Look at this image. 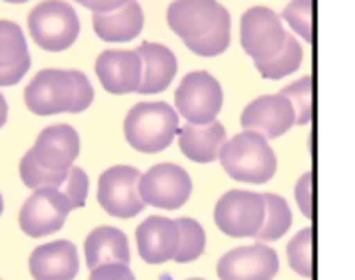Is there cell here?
I'll list each match as a JSON object with an SVG mask.
<instances>
[{"mask_svg":"<svg viewBox=\"0 0 355 280\" xmlns=\"http://www.w3.org/2000/svg\"><path fill=\"white\" fill-rule=\"evenodd\" d=\"M19 175H21V181L25 187L29 189H44V187H54V189H60L64 183H67V177H69V170H48L44 168L31 154V150L21 158V164H19Z\"/></svg>","mask_w":355,"mask_h":280,"instance_id":"26","label":"cell"},{"mask_svg":"<svg viewBox=\"0 0 355 280\" xmlns=\"http://www.w3.org/2000/svg\"><path fill=\"white\" fill-rule=\"evenodd\" d=\"M141 173L133 166H110L98 179V204L114 218H133L146 204L139 195Z\"/></svg>","mask_w":355,"mask_h":280,"instance_id":"9","label":"cell"},{"mask_svg":"<svg viewBox=\"0 0 355 280\" xmlns=\"http://www.w3.org/2000/svg\"><path fill=\"white\" fill-rule=\"evenodd\" d=\"M241 48L254 62L275 58L287 42L283 19L268 6H252L241 17Z\"/></svg>","mask_w":355,"mask_h":280,"instance_id":"7","label":"cell"},{"mask_svg":"<svg viewBox=\"0 0 355 280\" xmlns=\"http://www.w3.org/2000/svg\"><path fill=\"white\" fill-rule=\"evenodd\" d=\"M60 191L69 198L73 210L83 208L85 206V200H87V191H89V179H87L85 170L79 168V166H71L69 168L67 183L60 187Z\"/></svg>","mask_w":355,"mask_h":280,"instance_id":"30","label":"cell"},{"mask_svg":"<svg viewBox=\"0 0 355 280\" xmlns=\"http://www.w3.org/2000/svg\"><path fill=\"white\" fill-rule=\"evenodd\" d=\"M6 116H8V106H6L4 96L0 94V129H2V127H4V123H6Z\"/></svg>","mask_w":355,"mask_h":280,"instance_id":"35","label":"cell"},{"mask_svg":"<svg viewBox=\"0 0 355 280\" xmlns=\"http://www.w3.org/2000/svg\"><path fill=\"white\" fill-rule=\"evenodd\" d=\"M137 252L146 264H164L175 260L179 252V225L177 220L164 216H150L146 218L135 231Z\"/></svg>","mask_w":355,"mask_h":280,"instance_id":"15","label":"cell"},{"mask_svg":"<svg viewBox=\"0 0 355 280\" xmlns=\"http://www.w3.org/2000/svg\"><path fill=\"white\" fill-rule=\"evenodd\" d=\"M281 17L308 44L314 42V0H291Z\"/></svg>","mask_w":355,"mask_h":280,"instance_id":"29","label":"cell"},{"mask_svg":"<svg viewBox=\"0 0 355 280\" xmlns=\"http://www.w3.org/2000/svg\"><path fill=\"white\" fill-rule=\"evenodd\" d=\"M92 25L96 35L104 42H114V44L131 42L144 29V10L137 0H129L125 6L112 12H104V15L94 12Z\"/></svg>","mask_w":355,"mask_h":280,"instance_id":"21","label":"cell"},{"mask_svg":"<svg viewBox=\"0 0 355 280\" xmlns=\"http://www.w3.org/2000/svg\"><path fill=\"white\" fill-rule=\"evenodd\" d=\"M141 62H144V77H141V87L137 94H160L164 91L175 75H177V56L173 54L171 48L156 44V42H144L137 48Z\"/></svg>","mask_w":355,"mask_h":280,"instance_id":"20","label":"cell"},{"mask_svg":"<svg viewBox=\"0 0 355 280\" xmlns=\"http://www.w3.org/2000/svg\"><path fill=\"white\" fill-rule=\"evenodd\" d=\"M77 4H81L83 8H89L92 12L104 15V12H112L121 6H125L129 0H75Z\"/></svg>","mask_w":355,"mask_h":280,"instance_id":"34","label":"cell"},{"mask_svg":"<svg viewBox=\"0 0 355 280\" xmlns=\"http://www.w3.org/2000/svg\"><path fill=\"white\" fill-rule=\"evenodd\" d=\"M295 202L308 220L316 218V195H314V173L308 170L295 183Z\"/></svg>","mask_w":355,"mask_h":280,"instance_id":"31","label":"cell"},{"mask_svg":"<svg viewBox=\"0 0 355 280\" xmlns=\"http://www.w3.org/2000/svg\"><path fill=\"white\" fill-rule=\"evenodd\" d=\"M266 218L264 193L233 189L227 191L214 208L216 227L233 239H254Z\"/></svg>","mask_w":355,"mask_h":280,"instance_id":"6","label":"cell"},{"mask_svg":"<svg viewBox=\"0 0 355 280\" xmlns=\"http://www.w3.org/2000/svg\"><path fill=\"white\" fill-rule=\"evenodd\" d=\"M31 67L29 50L21 27L0 21V87L19 83Z\"/></svg>","mask_w":355,"mask_h":280,"instance_id":"19","label":"cell"},{"mask_svg":"<svg viewBox=\"0 0 355 280\" xmlns=\"http://www.w3.org/2000/svg\"><path fill=\"white\" fill-rule=\"evenodd\" d=\"M4 2H10V4H23V2H27V0H4Z\"/></svg>","mask_w":355,"mask_h":280,"instance_id":"36","label":"cell"},{"mask_svg":"<svg viewBox=\"0 0 355 280\" xmlns=\"http://www.w3.org/2000/svg\"><path fill=\"white\" fill-rule=\"evenodd\" d=\"M79 27L75 8L64 0H44L27 15L31 40L48 52H62L71 48L77 42Z\"/></svg>","mask_w":355,"mask_h":280,"instance_id":"4","label":"cell"},{"mask_svg":"<svg viewBox=\"0 0 355 280\" xmlns=\"http://www.w3.org/2000/svg\"><path fill=\"white\" fill-rule=\"evenodd\" d=\"M75 100V81L71 71L44 69L25 87V104L33 114L48 116L71 112Z\"/></svg>","mask_w":355,"mask_h":280,"instance_id":"11","label":"cell"},{"mask_svg":"<svg viewBox=\"0 0 355 280\" xmlns=\"http://www.w3.org/2000/svg\"><path fill=\"white\" fill-rule=\"evenodd\" d=\"M189 280H204V279H189Z\"/></svg>","mask_w":355,"mask_h":280,"instance_id":"38","label":"cell"},{"mask_svg":"<svg viewBox=\"0 0 355 280\" xmlns=\"http://www.w3.org/2000/svg\"><path fill=\"white\" fill-rule=\"evenodd\" d=\"M181 241H179V252L175 256V262L179 264H189L198 260L204 250H206V231L204 227L193 220V218H177Z\"/></svg>","mask_w":355,"mask_h":280,"instance_id":"27","label":"cell"},{"mask_svg":"<svg viewBox=\"0 0 355 280\" xmlns=\"http://www.w3.org/2000/svg\"><path fill=\"white\" fill-rule=\"evenodd\" d=\"M125 139L141 154L166 150L179 133V112L166 102H139L125 116Z\"/></svg>","mask_w":355,"mask_h":280,"instance_id":"3","label":"cell"},{"mask_svg":"<svg viewBox=\"0 0 355 280\" xmlns=\"http://www.w3.org/2000/svg\"><path fill=\"white\" fill-rule=\"evenodd\" d=\"M281 94L291 100L295 114H297V125L302 127L310 125L314 119V77L306 75L293 81L291 85L283 87Z\"/></svg>","mask_w":355,"mask_h":280,"instance_id":"28","label":"cell"},{"mask_svg":"<svg viewBox=\"0 0 355 280\" xmlns=\"http://www.w3.org/2000/svg\"><path fill=\"white\" fill-rule=\"evenodd\" d=\"M33 280H73L79 272V254L71 241H52L35 247L29 256Z\"/></svg>","mask_w":355,"mask_h":280,"instance_id":"17","label":"cell"},{"mask_svg":"<svg viewBox=\"0 0 355 280\" xmlns=\"http://www.w3.org/2000/svg\"><path fill=\"white\" fill-rule=\"evenodd\" d=\"M96 75L108 94H137L144 77V62L137 50H104L96 58Z\"/></svg>","mask_w":355,"mask_h":280,"instance_id":"14","label":"cell"},{"mask_svg":"<svg viewBox=\"0 0 355 280\" xmlns=\"http://www.w3.org/2000/svg\"><path fill=\"white\" fill-rule=\"evenodd\" d=\"M85 264L87 268H96L102 264H129L131 262V250L127 235L114 227H98L85 237Z\"/></svg>","mask_w":355,"mask_h":280,"instance_id":"22","label":"cell"},{"mask_svg":"<svg viewBox=\"0 0 355 280\" xmlns=\"http://www.w3.org/2000/svg\"><path fill=\"white\" fill-rule=\"evenodd\" d=\"M89 280H135V274L131 272L129 264H102L89 270Z\"/></svg>","mask_w":355,"mask_h":280,"instance_id":"33","label":"cell"},{"mask_svg":"<svg viewBox=\"0 0 355 280\" xmlns=\"http://www.w3.org/2000/svg\"><path fill=\"white\" fill-rule=\"evenodd\" d=\"M179 148L191 162L198 164H210L218 160L223 146L227 143V131L225 127L214 121L208 125H183L179 127Z\"/></svg>","mask_w":355,"mask_h":280,"instance_id":"18","label":"cell"},{"mask_svg":"<svg viewBox=\"0 0 355 280\" xmlns=\"http://www.w3.org/2000/svg\"><path fill=\"white\" fill-rule=\"evenodd\" d=\"M287 260L302 279L314 277V227L302 229L287 245Z\"/></svg>","mask_w":355,"mask_h":280,"instance_id":"25","label":"cell"},{"mask_svg":"<svg viewBox=\"0 0 355 280\" xmlns=\"http://www.w3.org/2000/svg\"><path fill=\"white\" fill-rule=\"evenodd\" d=\"M304 62V48L300 44V40L291 33H287V42H285V48L270 60H264V62H254L258 73L264 77V79H283L287 75H293Z\"/></svg>","mask_w":355,"mask_h":280,"instance_id":"24","label":"cell"},{"mask_svg":"<svg viewBox=\"0 0 355 280\" xmlns=\"http://www.w3.org/2000/svg\"><path fill=\"white\" fill-rule=\"evenodd\" d=\"M71 210L73 206L60 189H35L19 212V227L27 237L42 239L60 231Z\"/></svg>","mask_w":355,"mask_h":280,"instance_id":"10","label":"cell"},{"mask_svg":"<svg viewBox=\"0 0 355 280\" xmlns=\"http://www.w3.org/2000/svg\"><path fill=\"white\" fill-rule=\"evenodd\" d=\"M79 150L81 141L71 125H52L37 135L31 154L48 170H69L77 160Z\"/></svg>","mask_w":355,"mask_h":280,"instance_id":"16","label":"cell"},{"mask_svg":"<svg viewBox=\"0 0 355 280\" xmlns=\"http://www.w3.org/2000/svg\"><path fill=\"white\" fill-rule=\"evenodd\" d=\"M241 125L245 131H256L266 139H277L297 125V114L287 96L270 94L260 96L245 106Z\"/></svg>","mask_w":355,"mask_h":280,"instance_id":"13","label":"cell"},{"mask_svg":"<svg viewBox=\"0 0 355 280\" xmlns=\"http://www.w3.org/2000/svg\"><path fill=\"white\" fill-rule=\"evenodd\" d=\"M218 160L233 181L262 185L277 175V154L268 139L256 131H243L227 139Z\"/></svg>","mask_w":355,"mask_h":280,"instance_id":"2","label":"cell"},{"mask_svg":"<svg viewBox=\"0 0 355 280\" xmlns=\"http://www.w3.org/2000/svg\"><path fill=\"white\" fill-rule=\"evenodd\" d=\"M264 202H266V218H264L260 233L254 239L260 243L279 241L287 235V231L293 225L291 208H289L287 200L277 193H264Z\"/></svg>","mask_w":355,"mask_h":280,"instance_id":"23","label":"cell"},{"mask_svg":"<svg viewBox=\"0 0 355 280\" xmlns=\"http://www.w3.org/2000/svg\"><path fill=\"white\" fill-rule=\"evenodd\" d=\"M71 77L75 81V100H73L71 112H83L94 102V87H92L89 79L79 71H71Z\"/></svg>","mask_w":355,"mask_h":280,"instance_id":"32","label":"cell"},{"mask_svg":"<svg viewBox=\"0 0 355 280\" xmlns=\"http://www.w3.org/2000/svg\"><path fill=\"white\" fill-rule=\"evenodd\" d=\"M193 183L179 164H156L139 179V195L146 206L160 210H179L191 198Z\"/></svg>","mask_w":355,"mask_h":280,"instance_id":"8","label":"cell"},{"mask_svg":"<svg viewBox=\"0 0 355 280\" xmlns=\"http://www.w3.org/2000/svg\"><path fill=\"white\" fill-rule=\"evenodd\" d=\"M223 87L208 71L187 73L175 91V108L189 125L214 123L223 110Z\"/></svg>","mask_w":355,"mask_h":280,"instance_id":"5","label":"cell"},{"mask_svg":"<svg viewBox=\"0 0 355 280\" xmlns=\"http://www.w3.org/2000/svg\"><path fill=\"white\" fill-rule=\"evenodd\" d=\"M168 27L198 56H220L231 44V15L218 0H173Z\"/></svg>","mask_w":355,"mask_h":280,"instance_id":"1","label":"cell"},{"mask_svg":"<svg viewBox=\"0 0 355 280\" xmlns=\"http://www.w3.org/2000/svg\"><path fill=\"white\" fill-rule=\"evenodd\" d=\"M279 268V254L268 243H254L227 252L216 264V274L220 280H272Z\"/></svg>","mask_w":355,"mask_h":280,"instance_id":"12","label":"cell"},{"mask_svg":"<svg viewBox=\"0 0 355 280\" xmlns=\"http://www.w3.org/2000/svg\"><path fill=\"white\" fill-rule=\"evenodd\" d=\"M2 210H4V202H2V193H0V216H2Z\"/></svg>","mask_w":355,"mask_h":280,"instance_id":"37","label":"cell"}]
</instances>
